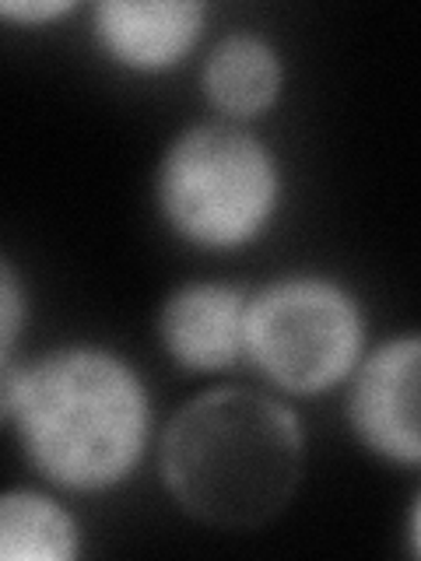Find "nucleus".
<instances>
[{
	"label": "nucleus",
	"instance_id": "obj_1",
	"mask_svg": "<svg viewBox=\"0 0 421 561\" xmlns=\"http://www.w3.org/2000/svg\"><path fill=\"white\" fill-rule=\"evenodd\" d=\"M0 421L35 478L78 499L130 484L162 432L145 373L102 341L0 362Z\"/></svg>",
	"mask_w": 421,
	"mask_h": 561
},
{
	"label": "nucleus",
	"instance_id": "obj_2",
	"mask_svg": "<svg viewBox=\"0 0 421 561\" xmlns=\"http://www.w3.org/2000/svg\"><path fill=\"white\" fill-rule=\"evenodd\" d=\"M306 456V428L288 397L218 382L169 414L155 443V470L183 516L242 534L292 505Z\"/></svg>",
	"mask_w": 421,
	"mask_h": 561
},
{
	"label": "nucleus",
	"instance_id": "obj_3",
	"mask_svg": "<svg viewBox=\"0 0 421 561\" xmlns=\"http://www.w3.org/2000/svg\"><path fill=\"white\" fill-rule=\"evenodd\" d=\"M288 201L281 151L257 127L218 116L175 130L151 172V204L166 232L201 253L263 242Z\"/></svg>",
	"mask_w": 421,
	"mask_h": 561
},
{
	"label": "nucleus",
	"instance_id": "obj_4",
	"mask_svg": "<svg viewBox=\"0 0 421 561\" xmlns=\"http://www.w3.org/2000/svg\"><path fill=\"white\" fill-rule=\"evenodd\" d=\"M368 341L362 295L327 271H288L250 288L246 368L288 400L344 390Z\"/></svg>",
	"mask_w": 421,
	"mask_h": 561
},
{
	"label": "nucleus",
	"instance_id": "obj_5",
	"mask_svg": "<svg viewBox=\"0 0 421 561\" xmlns=\"http://www.w3.org/2000/svg\"><path fill=\"white\" fill-rule=\"evenodd\" d=\"M344 425L373 460L421 470V330L376 341L344 386Z\"/></svg>",
	"mask_w": 421,
	"mask_h": 561
},
{
	"label": "nucleus",
	"instance_id": "obj_6",
	"mask_svg": "<svg viewBox=\"0 0 421 561\" xmlns=\"http://www.w3.org/2000/svg\"><path fill=\"white\" fill-rule=\"evenodd\" d=\"M88 43L123 78H169L204 53V0H99L84 11Z\"/></svg>",
	"mask_w": 421,
	"mask_h": 561
},
{
	"label": "nucleus",
	"instance_id": "obj_7",
	"mask_svg": "<svg viewBox=\"0 0 421 561\" xmlns=\"http://www.w3.org/2000/svg\"><path fill=\"white\" fill-rule=\"evenodd\" d=\"M246 309H250V288L232 280H180L155 309L158 351L186 376H232L246 365Z\"/></svg>",
	"mask_w": 421,
	"mask_h": 561
},
{
	"label": "nucleus",
	"instance_id": "obj_8",
	"mask_svg": "<svg viewBox=\"0 0 421 561\" xmlns=\"http://www.w3.org/2000/svg\"><path fill=\"white\" fill-rule=\"evenodd\" d=\"M197 88L210 116L257 127L288 92V57L268 32L228 28L204 46Z\"/></svg>",
	"mask_w": 421,
	"mask_h": 561
},
{
	"label": "nucleus",
	"instance_id": "obj_9",
	"mask_svg": "<svg viewBox=\"0 0 421 561\" xmlns=\"http://www.w3.org/2000/svg\"><path fill=\"white\" fill-rule=\"evenodd\" d=\"M84 551V526L49 484H14L0 495V558L75 561Z\"/></svg>",
	"mask_w": 421,
	"mask_h": 561
},
{
	"label": "nucleus",
	"instance_id": "obj_10",
	"mask_svg": "<svg viewBox=\"0 0 421 561\" xmlns=\"http://www.w3.org/2000/svg\"><path fill=\"white\" fill-rule=\"evenodd\" d=\"M32 298L22 271L14 267V260H0V362L18 358V341L29 327Z\"/></svg>",
	"mask_w": 421,
	"mask_h": 561
},
{
	"label": "nucleus",
	"instance_id": "obj_11",
	"mask_svg": "<svg viewBox=\"0 0 421 561\" xmlns=\"http://www.w3.org/2000/svg\"><path fill=\"white\" fill-rule=\"evenodd\" d=\"M81 4L75 0H4L0 4V18L18 28H49L64 25L67 18H75Z\"/></svg>",
	"mask_w": 421,
	"mask_h": 561
},
{
	"label": "nucleus",
	"instance_id": "obj_12",
	"mask_svg": "<svg viewBox=\"0 0 421 561\" xmlns=\"http://www.w3.org/2000/svg\"><path fill=\"white\" fill-rule=\"evenodd\" d=\"M403 543L414 558H421V484L408 502V513H403Z\"/></svg>",
	"mask_w": 421,
	"mask_h": 561
}]
</instances>
